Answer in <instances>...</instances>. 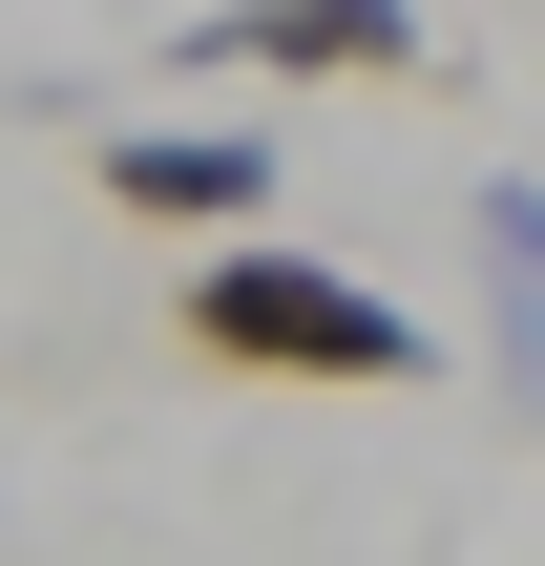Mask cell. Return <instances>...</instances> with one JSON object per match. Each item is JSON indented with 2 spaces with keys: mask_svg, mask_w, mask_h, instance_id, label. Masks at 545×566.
Returning a JSON list of instances; mask_svg holds the SVG:
<instances>
[{
  "mask_svg": "<svg viewBox=\"0 0 545 566\" xmlns=\"http://www.w3.org/2000/svg\"><path fill=\"white\" fill-rule=\"evenodd\" d=\"M189 357H210V378H294V399H420V378H441V336H420L378 273H315V252H273V231H210V252H189Z\"/></svg>",
  "mask_w": 545,
  "mask_h": 566,
  "instance_id": "6da1fadb",
  "label": "cell"
},
{
  "mask_svg": "<svg viewBox=\"0 0 545 566\" xmlns=\"http://www.w3.org/2000/svg\"><path fill=\"white\" fill-rule=\"evenodd\" d=\"M168 63H189V84H210V63H252V84H441L420 0H210Z\"/></svg>",
  "mask_w": 545,
  "mask_h": 566,
  "instance_id": "7a4b0ae2",
  "label": "cell"
},
{
  "mask_svg": "<svg viewBox=\"0 0 545 566\" xmlns=\"http://www.w3.org/2000/svg\"><path fill=\"white\" fill-rule=\"evenodd\" d=\"M105 210H147V231H252V210H273V147H252V126H105Z\"/></svg>",
  "mask_w": 545,
  "mask_h": 566,
  "instance_id": "3957f363",
  "label": "cell"
},
{
  "mask_svg": "<svg viewBox=\"0 0 545 566\" xmlns=\"http://www.w3.org/2000/svg\"><path fill=\"white\" fill-rule=\"evenodd\" d=\"M462 252H483V399L545 420V168H504V189L462 210Z\"/></svg>",
  "mask_w": 545,
  "mask_h": 566,
  "instance_id": "277c9868",
  "label": "cell"
}]
</instances>
